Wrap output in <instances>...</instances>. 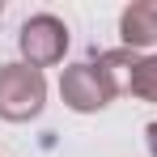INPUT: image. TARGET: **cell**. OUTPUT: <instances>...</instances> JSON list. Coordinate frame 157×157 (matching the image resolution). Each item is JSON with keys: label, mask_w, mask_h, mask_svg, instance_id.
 Masks as SVG:
<instances>
[{"label": "cell", "mask_w": 157, "mask_h": 157, "mask_svg": "<svg viewBox=\"0 0 157 157\" xmlns=\"http://www.w3.org/2000/svg\"><path fill=\"white\" fill-rule=\"evenodd\" d=\"M136 64H140V55L128 51V47L102 51V55H94V59H81L72 68H64L59 98H64V106H72L77 115H94L115 94H128V81H132V68Z\"/></svg>", "instance_id": "obj_1"}, {"label": "cell", "mask_w": 157, "mask_h": 157, "mask_svg": "<svg viewBox=\"0 0 157 157\" xmlns=\"http://www.w3.org/2000/svg\"><path fill=\"white\" fill-rule=\"evenodd\" d=\"M47 102V81L30 64H0V119L26 123Z\"/></svg>", "instance_id": "obj_2"}, {"label": "cell", "mask_w": 157, "mask_h": 157, "mask_svg": "<svg viewBox=\"0 0 157 157\" xmlns=\"http://www.w3.org/2000/svg\"><path fill=\"white\" fill-rule=\"evenodd\" d=\"M17 47H21V64L43 72V68H51V64L64 59V51H68V26L59 17H51V13H38V17H30L21 26Z\"/></svg>", "instance_id": "obj_3"}, {"label": "cell", "mask_w": 157, "mask_h": 157, "mask_svg": "<svg viewBox=\"0 0 157 157\" xmlns=\"http://www.w3.org/2000/svg\"><path fill=\"white\" fill-rule=\"evenodd\" d=\"M119 34L128 51H144L157 43V0H136L119 17Z\"/></svg>", "instance_id": "obj_4"}, {"label": "cell", "mask_w": 157, "mask_h": 157, "mask_svg": "<svg viewBox=\"0 0 157 157\" xmlns=\"http://www.w3.org/2000/svg\"><path fill=\"white\" fill-rule=\"evenodd\" d=\"M128 94H136L140 102H157V55H144V59L132 68Z\"/></svg>", "instance_id": "obj_5"}, {"label": "cell", "mask_w": 157, "mask_h": 157, "mask_svg": "<svg viewBox=\"0 0 157 157\" xmlns=\"http://www.w3.org/2000/svg\"><path fill=\"white\" fill-rule=\"evenodd\" d=\"M144 144H149V153L157 157V123H149V128H144Z\"/></svg>", "instance_id": "obj_6"}, {"label": "cell", "mask_w": 157, "mask_h": 157, "mask_svg": "<svg viewBox=\"0 0 157 157\" xmlns=\"http://www.w3.org/2000/svg\"><path fill=\"white\" fill-rule=\"evenodd\" d=\"M0 9H4V4H0Z\"/></svg>", "instance_id": "obj_7"}]
</instances>
